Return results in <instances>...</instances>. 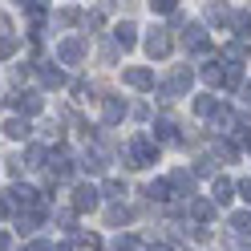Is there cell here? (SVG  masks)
Segmentation results:
<instances>
[{"mask_svg":"<svg viewBox=\"0 0 251 251\" xmlns=\"http://www.w3.org/2000/svg\"><path fill=\"white\" fill-rule=\"evenodd\" d=\"M146 53H150V57H166V53H170V37H166V28H154V33L146 37Z\"/></svg>","mask_w":251,"mask_h":251,"instance_id":"3957f363","label":"cell"},{"mask_svg":"<svg viewBox=\"0 0 251 251\" xmlns=\"http://www.w3.org/2000/svg\"><path fill=\"white\" fill-rule=\"evenodd\" d=\"M191 211H195V219H211V202H191Z\"/></svg>","mask_w":251,"mask_h":251,"instance_id":"4316f807","label":"cell"},{"mask_svg":"<svg viewBox=\"0 0 251 251\" xmlns=\"http://www.w3.org/2000/svg\"><path fill=\"white\" fill-rule=\"evenodd\" d=\"M239 195H243V199L251 202V178H243V182H239Z\"/></svg>","mask_w":251,"mask_h":251,"instance_id":"f546056e","label":"cell"},{"mask_svg":"<svg viewBox=\"0 0 251 251\" xmlns=\"http://www.w3.org/2000/svg\"><path fill=\"white\" fill-rule=\"evenodd\" d=\"M186 85H191V69H175V73H170V81H166V89H162V101L178 98Z\"/></svg>","mask_w":251,"mask_h":251,"instance_id":"7a4b0ae2","label":"cell"},{"mask_svg":"<svg viewBox=\"0 0 251 251\" xmlns=\"http://www.w3.org/2000/svg\"><path fill=\"white\" fill-rule=\"evenodd\" d=\"M12 211H17V199H12V195H0V219H8Z\"/></svg>","mask_w":251,"mask_h":251,"instance_id":"603a6c76","label":"cell"},{"mask_svg":"<svg viewBox=\"0 0 251 251\" xmlns=\"http://www.w3.org/2000/svg\"><path fill=\"white\" fill-rule=\"evenodd\" d=\"M57 53H61V61H65V65H77V61H81V53H85V49H81V41H65V45H61Z\"/></svg>","mask_w":251,"mask_h":251,"instance_id":"ba28073f","label":"cell"},{"mask_svg":"<svg viewBox=\"0 0 251 251\" xmlns=\"http://www.w3.org/2000/svg\"><path fill=\"white\" fill-rule=\"evenodd\" d=\"M0 251H8V235H0Z\"/></svg>","mask_w":251,"mask_h":251,"instance_id":"d6a6232c","label":"cell"},{"mask_svg":"<svg viewBox=\"0 0 251 251\" xmlns=\"http://www.w3.org/2000/svg\"><path fill=\"white\" fill-rule=\"evenodd\" d=\"M154 251H170V247H154Z\"/></svg>","mask_w":251,"mask_h":251,"instance_id":"e575fe53","label":"cell"},{"mask_svg":"<svg viewBox=\"0 0 251 251\" xmlns=\"http://www.w3.org/2000/svg\"><path fill=\"white\" fill-rule=\"evenodd\" d=\"M231 191H235V186H231L227 178H215V186H211V202H231Z\"/></svg>","mask_w":251,"mask_h":251,"instance_id":"30bf717a","label":"cell"},{"mask_svg":"<svg viewBox=\"0 0 251 251\" xmlns=\"http://www.w3.org/2000/svg\"><path fill=\"white\" fill-rule=\"evenodd\" d=\"M170 186H178L182 195H191V186H195V178L186 175V170H175V175H170Z\"/></svg>","mask_w":251,"mask_h":251,"instance_id":"2e32d148","label":"cell"},{"mask_svg":"<svg viewBox=\"0 0 251 251\" xmlns=\"http://www.w3.org/2000/svg\"><path fill=\"white\" fill-rule=\"evenodd\" d=\"M105 195H109V199H122V195H126V186H122L118 178H109V182H105Z\"/></svg>","mask_w":251,"mask_h":251,"instance_id":"d4e9b609","label":"cell"},{"mask_svg":"<svg viewBox=\"0 0 251 251\" xmlns=\"http://www.w3.org/2000/svg\"><path fill=\"white\" fill-rule=\"evenodd\" d=\"M4 134L12 138V142H21V138H28V122H21V118H12V122H4Z\"/></svg>","mask_w":251,"mask_h":251,"instance_id":"7c38bea8","label":"cell"},{"mask_svg":"<svg viewBox=\"0 0 251 251\" xmlns=\"http://www.w3.org/2000/svg\"><path fill=\"white\" fill-rule=\"evenodd\" d=\"M235 25H239V37H251V8H243V12H239V21H235Z\"/></svg>","mask_w":251,"mask_h":251,"instance_id":"7402d4cb","label":"cell"},{"mask_svg":"<svg viewBox=\"0 0 251 251\" xmlns=\"http://www.w3.org/2000/svg\"><path fill=\"white\" fill-rule=\"evenodd\" d=\"M17 53V37H8V33H0V61Z\"/></svg>","mask_w":251,"mask_h":251,"instance_id":"44dd1931","label":"cell"},{"mask_svg":"<svg viewBox=\"0 0 251 251\" xmlns=\"http://www.w3.org/2000/svg\"><path fill=\"white\" fill-rule=\"evenodd\" d=\"M126 158H130V166H150L154 158H158V146H154L150 138H134L130 150H126Z\"/></svg>","mask_w":251,"mask_h":251,"instance_id":"6da1fadb","label":"cell"},{"mask_svg":"<svg viewBox=\"0 0 251 251\" xmlns=\"http://www.w3.org/2000/svg\"><path fill=\"white\" fill-rule=\"evenodd\" d=\"M37 223H41V211H28V215H21V219H17V231H21V235H33V231H37Z\"/></svg>","mask_w":251,"mask_h":251,"instance_id":"4fadbf2b","label":"cell"},{"mask_svg":"<svg viewBox=\"0 0 251 251\" xmlns=\"http://www.w3.org/2000/svg\"><path fill=\"white\" fill-rule=\"evenodd\" d=\"M28 166H45V150L41 146H28Z\"/></svg>","mask_w":251,"mask_h":251,"instance_id":"484cf974","label":"cell"},{"mask_svg":"<svg viewBox=\"0 0 251 251\" xmlns=\"http://www.w3.org/2000/svg\"><path fill=\"white\" fill-rule=\"evenodd\" d=\"M146 199L166 202V199H170V182H150V186H146Z\"/></svg>","mask_w":251,"mask_h":251,"instance_id":"5bb4252c","label":"cell"},{"mask_svg":"<svg viewBox=\"0 0 251 251\" xmlns=\"http://www.w3.org/2000/svg\"><path fill=\"white\" fill-rule=\"evenodd\" d=\"M154 130H158V138H162V142H175V138H178V134H175V130H178V126H175V118H162L158 126H154Z\"/></svg>","mask_w":251,"mask_h":251,"instance_id":"9a60e30c","label":"cell"},{"mask_svg":"<svg viewBox=\"0 0 251 251\" xmlns=\"http://www.w3.org/2000/svg\"><path fill=\"white\" fill-rule=\"evenodd\" d=\"M122 114H126V105H122L118 98H109V101H105V122H122Z\"/></svg>","mask_w":251,"mask_h":251,"instance_id":"ac0fdd59","label":"cell"},{"mask_svg":"<svg viewBox=\"0 0 251 251\" xmlns=\"http://www.w3.org/2000/svg\"><path fill=\"white\" fill-rule=\"evenodd\" d=\"M207 21L227 25V21H231V8H227V4H211V8H207Z\"/></svg>","mask_w":251,"mask_h":251,"instance_id":"e0dca14e","label":"cell"},{"mask_svg":"<svg viewBox=\"0 0 251 251\" xmlns=\"http://www.w3.org/2000/svg\"><path fill=\"white\" fill-rule=\"evenodd\" d=\"M239 98H243V105H251V85H243V93H239Z\"/></svg>","mask_w":251,"mask_h":251,"instance_id":"1f68e13d","label":"cell"},{"mask_svg":"<svg viewBox=\"0 0 251 251\" xmlns=\"http://www.w3.org/2000/svg\"><path fill=\"white\" fill-rule=\"evenodd\" d=\"M231 231L235 235H251V215H231Z\"/></svg>","mask_w":251,"mask_h":251,"instance_id":"d6986e66","label":"cell"},{"mask_svg":"<svg viewBox=\"0 0 251 251\" xmlns=\"http://www.w3.org/2000/svg\"><path fill=\"white\" fill-rule=\"evenodd\" d=\"M28 251H53V247H49V243H41V239H37V243H28Z\"/></svg>","mask_w":251,"mask_h":251,"instance_id":"4dcf8cb0","label":"cell"},{"mask_svg":"<svg viewBox=\"0 0 251 251\" xmlns=\"http://www.w3.org/2000/svg\"><path fill=\"white\" fill-rule=\"evenodd\" d=\"M126 85H134V89H150V85H154V73H150V69H126Z\"/></svg>","mask_w":251,"mask_h":251,"instance_id":"52a82bcc","label":"cell"},{"mask_svg":"<svg viewBox=\"0 0 251 251\" xmlns=\"http://www.w3.org/2000/svg\"><path fill=\"white\" fill-rule=\"evenodd\" d=\"M41 81L49 85V89H61V85H65V73L53 69V65H45V69H41Z\"/></svg>","mask_w":251,"mask_h":251,"instance_id":"8fae6325","label":"cell"},{"mask_svg":"<svg viewBox=\"0 0 251 251\" xmlns=\"http://www.w3.org/2000/svg\"><path fill=\"white\" fill-rule=\"evenodd\" d=\"M73 207L77 211H93L98 207V191H93V186H77L73 191Z\"/></svg>","mask_w":251,"mask_h":251,"instance_id":"5b68a950","label":"cell"},{"mask_svg":"<svg viewBox=\"0 0 251 251\" xmlns=\"http://www.w3.org/2000/svg\"><path fill=\"white\" fill-rule=\"evenodd\" d=\"M154 12H175V0H150Z\"/></svg>","mask_w":251,"mask_h":251,"instance_id":"f1b7e54d","label":"cell"},{"mask_svg":"<svg viewBox=\"0 0 251 251\" xmlns=\"http://www.w3.org/2000/svg\"><path fill=\"white\" fill-rule=\"evenodd\" d=\"M182 41H186V49H199V53L211 45V41H207V33H202L199 25H186V28H182Z\"/></svg>","mask_w":251,"mask_h":251,"instance_id":"277c9868","label":"cell"},{"mask_svg":"<svg viewBox=\"0 0 251 251\" xmlns=\"http://www.w3.org/2000/svg\"><path fill=\"white\" fill-rule=\"evenodd\" d=\"M12 105H17L21 109V114H41V98H37V93H17V98H12Z\"/></svg>","mask_w":251,"mask_h":251,"instance_id":"8992f818","label":"cell"},{"mask_svg":"<svg viewBox=\"0 0 251 251\" xmlns=\"http://www.w3.org/2000/svg\"><path fill=\"white\" fill-rule=\"evenodd\" d=\"M53 251H69V247H53Z\"/></svg>","mask_w":251,"mask_h":251,"instance_id":"836d02e7","label":"cell"},{"mask_svg":"<svg viewBox=\"0 0 251 251\" xmlns=\"http://www.w3.org/2000/svg\"><path fill=\"white\" fill-rule=\"evenodd\" d=\"M134 33H138V28H134L130 21H126V25H118V28H114V41L122 45V49H134V41H138Z\"/></svg>","mask_w":251,"mask_h":251,"instance_id":"9c48e42d","label":"cell"},{"mask_svg":"<svg viewBox=\"0 0 251 251\" xmlns=\"http://www.w3.org/2000/svg\"><path fill=\"white\" fill-rule=\"evenodd\" d=\"M114 251H138V239L134 235H122V239L114 243Z\"/></svg>","mask_w":251,"mask_h":251,"instance_id":"cb8c5ba5","label":"cell"},{"mask_svg":"<svg viewBox=\"0 0 251 251\" xmlns=\"http://www.w3.org/2000/svg\"><path fill=\"white\" fill-rule=\"evenodd\" d=\"M126 219H130V211H126V207H114V211H109V223H114V227L126 223Z\"/></svg>","mask_w":251,"mask_h":251,"instance_id":"83f0119b","label":"cell"},{"mask_svg":"<svg viewBox=\"0 0 251 251\" xmlns=\"http://www.w3.org/2000/svg\"><path fill=\"white\" fill-rule=\"evenodd\" d=\"M215 109H219V101H215V98H199V101H195V114H202V118H211Z\"/></svg>","mask_w":251,"mask_h":251,"instance_id":"ffe728a7","label":"cell"}]
</instances>
